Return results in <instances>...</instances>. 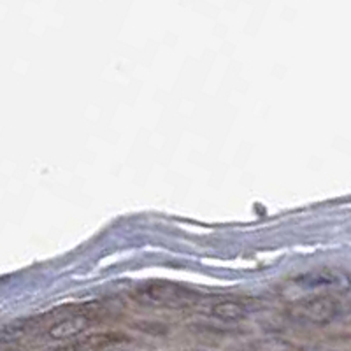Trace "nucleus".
I'll return each mask as SVG.
<instances>
[{"label": "nucleus", "mask_w": 351, "mask_h": 351, "mask_svg": "<svg viewBox=\"0 0 351 351\" xmlns=\"http://www.w3.org/2000/svg\"><path fill=\"white\" fill-rule=\"evenodd\" d=\"M88 325H90V318L86 315H71L53 324L49 327L48 334L55 341L72 339V337H77V335L83 334Z\"/></svg>", "instance_id": "nucleus-4"}, {"label": "nucleus", "mask_w": 351, "mask_h": 351, "mask_svg": "<svg viewBox=\"0 0 351 351\" xmlns=\"http://www.w3.org/2000/svg\"><path fill=\"white\" fill-rule=\"evenodd\" d=\"M295 281L297 285L304 288H311V290H337L343 291L351 287V278L341 269L322 267L316 271L306 272L299 276Z\"/></svg>", "instance_id": "nucleus-3"}, {"label": "nucleus", "mask_w": 351, "mask_h": 351, "mask_svg": "<svg viewBox=\"0 0 351 351\" xmlns=\"http://www.w3.org/2000/svg\"><path fill=\"white\" fill-rule=\"evenodd\" d=\"M211 316L219 322H241L247 316V307L239 300H221L211 307Z\"/></svg>", "instance_id": "nucleus-5"}, {"label": "nucleus", "mask_w": 351, "mask_h": 351, "mask_svg": "<svg viewBox=\"0 0 351 351\" xmlns=\"http://www.w3.org/2000/svg\"><path fill=\"white\" fill-rule=\"evenodd\" d=\"M125 341L123 335L120 334H95L88 335L84 339H80L74 344V350L76 351H100L106 350L108 346L114 343H121Z\"/></svg>", "instance_id": "nucleus-6"}, {"label": "nucleus", "mask_w": 351, "mask_h": 351, "mask_svg": "<svg viewBox=\"0 0 351 351\" xmlns=\"http://www.w3.org/2000/svg\"><path fill=\"white\" fill-rule=\"evenodd\" d=\"M250 351H297V346L278 337H265L250 344Z\"/></svg>", "instance_id": "nucleus-7"}, {"label": "nucleus", "mask_w": 351, "mask_h": 351, "mask_svg": "<svg viewBox=\"0 0 351 351\" xmlns=\"http://www.w3.org/2000/svg\"><path fill=\"white\" fill-rule=\"evenodd\" d=\"M134 300L153 309H183L199 300V293L171 281H153L134 293Z\"/></svg>", "instance_id": "nucleus-1"}, {"label": "nucleus", "mask_w": 351, "mask_h": 351, "mask_svg": "<svg viewBox=\"0 0 351 351\" xmlns=\"http://www.w3.org/2000/svg\"><path fill=\"white\" fill-rule=\"evenodd\" d=\"M341 313L339 300L332 295H316L297 300L288 307V318L300 325H328Z\"/></svg>", "instance_id": "nucleus-2"}]
</instances>
